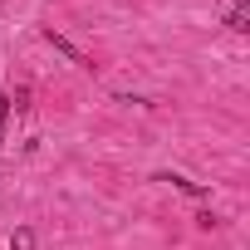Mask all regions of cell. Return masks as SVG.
Masks as SVG:
<instances>
[{
  "label": "cell",
  "instance_id": "1",
  "mask_svg": "<svg viewBox=\"0 0 250 250\" xmlns=\"http://www.w3.org/2000/svg\"><path fill=\"white\" fill-rule=\"evenodd\" d=\"M226 25H230V30H250V5H235V10L226 15Z\"/></svg>",
  "mask_w": 250,
  "mask_h": 250
},
{
  "label": "cell",
  "instance_id": "2",
  "mask_svg": "<svg viewBox=\"0 0 250 250\" xmlns=\"http://www.w3.org/2000/svg\"><path fill=\"white\" fill-rule=\"evenodd\" d=\"M10 250H35V230H30V226H20V230L10 235Z\"/></svg>",
  "mask_w": 250,
  "mask_h": 250
},
{
  "label": "cell",
  "instance_id": "3",
  "mask_svg": "<svg viewBox=\"0 0 250 250\" xmlns=\"http://www.w3.org/2000/svg\"><path fill=\"white\" fill-rule=\"evenodd\" d=\"M162 182H172V187H177V191H187V196H206V191H201L196 182H187V177H162Z\"/></svg>",
  "mask_w": 250,
  "mask_h": 250
},
{
  "label": "cell",
  "instance_id": "4",
  "mask_svg": "<svg viewBox=\"0 0 250 250\" xmlns=\"http://www.w3.org/2000/svg\"><path fill=\"white\" fill-rule=\"evenodd\" d=\"M5 113H10V103H5V98H0V128H5Z\"/></svg>",
  "mask_w": 250,
  "mask_h": 250
}]
</instances>
